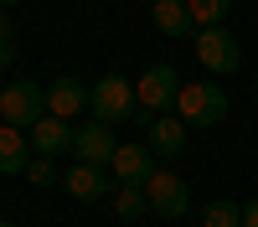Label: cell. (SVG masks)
I'll list each match as a JSON object with an SVG mask.
<instances>
[{
    "label": "cell",
    "mask_w": 258,
    "mask_h": 227,
    "mask_svg": "<svg viewBox=\"0 0 258 227\" xmlns=\"http://www.w3.org/2000/svg\"><path fill=\"white\" fill-rule=\"evenodd\" d=\"M150 16H155V26L165 31V36H186L197 21H191V11H186V0H155L150 6Z\"/></svg>",
    "instance_id": "obj_14"
},
{
    "label": "cell",
    "mask_w": 258,
    "mask_h": 227,
    "mask_svg": "<svg viewBox=\"0 0 258 227\" xmlns=\"http://www.w3.org/2000/svg\"><path fill=\"white\" fill-rule=\"evenodd\" d=\"M88 98H93V88H83L78 78H57L47 88V114L52 119H73V114L88 109Z\"/></svg>",
    "instance_id": "obj_11"
},
{
    "label": "cell",
    "mask_w": 258,
    "mask_h": 227,
    "mask_svg": "<svg viewBox=\"0 0 258 227\" xmlns=\"http://www.w3.org/2000/svg\"><path fill=\"white\" fill-rule=\"evenodd\" d=\"M176 119L186 129H217L227 119V93L217 83H181V98H176Z\"/></svg>",
    "instance_id": "obj_1"
},
{
    "label": "cell",
    "mask_w": 258,
    "mask_h": 227,
    "mask_svg": "<svg viewBox=\"0 0 258 227\" xmlns=\"http://www.w3.org/2000/svg\"><path fill=\"white\" fill-rule=\"evenodd\" d=\"M0 227H16V222H0Z\"/></svg>",
    "instance_id": "obj_23"
},
{
    "label": "cell",
    "mask_w": 258,
    "mask_h": 227,
    "mask_svg": "<svg viewBox=\"0 0 258 227\" xmlns=\"http://www.w3.org/2000/svg\"><path fill=\"white\" fill-rule=\"evenodd\" d=\"M243 227H258V196H253V201L243 206Z\"/></svg>",
    "instance_id": "obj_19"
},
{
    "label": "cell",
    "mask_w": 258,
    "mask_h": 227,
    "mask_svg": "<svg viewBox=\"0 0 258 227\" xmlns=\"http://www.w3.org/2000/svg\"><path fill=\"white\" fill-rule=\"evenodd\" d=\"M135 98H140V114H150V119L170 114V109H176V98H181V78H176V67H170V62L145 67L140 83H135Z\"/></svg>",
    "instance_id": "obj_4"
},
{
    "label": "cell",
    "mask_w": 258,
    "mask_h": 227,
    "mask_svg": "<svg viewBox=\"0 0 258 227\" xmlns=\"http://www.w3.org/2000/svg\"><path fill=\"white\" fill-rule=\"evenodd\" d=\"M11 57H16V47H11V41H0V72L11 67Z\"/></svg>",
    "instance_id": "obj_20"
},
{
    "label": "cell",
    "mask_w": 258,
    "mask_h": 227,
    "mask_svg": "<svg viewBox=\"0 0 258 227\" xmlns=\"http://www.w3.org/2000/svg\"><path fill=\"white\" fill-rule=\"evenodd\" d=\"M202 227H243V206H238V201H227V196L207 201V212H202Z\"/></svg>",
    "instance_id": "obj_17"
},
{
    "label": "cell",
    "mask_w": 258,
    "mask_h": 227,
    "mask_svg": "<svg viewBox=\"0 0 258 227\" xmlns=\"http://www.w3.org/2000/svg\"><path fill=\"white\" fill-rule=\"evenodd\" d=\"M103 171H109V165H88V160L68 165V171H62V186H68V196H78V201H98V196H114V186H119V181H109Z\"/></svg>",
    "instance_id": "obj_8"
},
{
    "label": "cell",
    "mask_w": 258,
    "mask_h": 227,
    "mask_svg": "<svg viewBox=\"0 0 258 227\" xmlns=\"http://www.w3.org/2000/svg\"><path fill=\"white\" fill-rule=\"evenodd\" d=\"M197 62L207 72H238L243 67V47L227 26H212V31H197Z\"/></svg>",
    "instance_id": "obj_6"
},
{
    "label": "cell",
    "mask_w": 258,
    "mask_h": 227,
    "mask_svg": "<svg viewBox=\"0 0 258 227\" xmlns=\"http://www.w3.org/2000/svg\"><path fill=\"white\" fill-rule=\"evenodd\" d=\"M26 181H31V186H57V160L36 155V160L26 165Z\"/></svg>",
    "instance_id": "obj_18"
},
{
    "label": "cell",
    "mask_w": 258,
    "mask_h": 227,
    "mask_svg": "<svg viewBox=\"0 0 258 227\" xmlns=\"http://www.w3.org/2000/svg\"><path fill=\"white\" fill-rule=\"evenodd\" d=\"M0 119L11 124V129H36L41 119H47V88L31 78L11 83L6 93H0Z\"/></svg>",
    "instance_id": "obj_3"
},
{
    "label": "cell",
    "mask_w": 258,
    "mask_h": 227,
    "mask_svg": "<svg viewBox=\"0 0 258 227\" xmlns=\"http://www.w3.org/2000/svg\"><path fill=\"white\" fill-rule=\"evenodd\" d=\"M145 144L155 150V160H176L186 150V124L176 114H160V119H150V129H145Z\"/></svg>",
    "instance_id": "obj_10"
},
{
    "label": "cell",
    "mask_w": 258,
    "mask_h": 227,
    "mask_svg": "<svg viewBox=\"0 0 258 227\" xmlns=\"http://www.w3.org/2000/svg\"><path fill=\"white\" fill-rule=\"evenodd\" d=\"M31 160H36L31 139L21 129H11V124H0V176H26Z\"/></svg>",
    "instance_id": "obj_13"
},
{
    "label": "cell",
    "mask_w": 258,
    "mask_h": 227,
    "mask_svg": "<svg viewBox=\"0 0 258 227\" xmlns=\"http://www.w3.org/2000/svg\"><path fill=\"white\" fill-rule=\"evenodd\" d=\"M114 212L119 217H145L150 212V196H145V186H114Z\"/></svg>",
    "instance_id": "obj_16"
},
{
    "label": "cell",
    "mask_w": 258,
    "mask_h": 227,
    "mask_svg": "<svg viewBox=\"0 0 258 227\" xmlns=\"http://www.w3.org/2000/svg\"><path fill=\"white\" fill-rule=\"evenodd\" d=\"M73 134H78V129H68V119H52V114L41 119L36 129H26L31 150H36V155H47V160H57L62 150H73Z\"/></svg>",
    "instance_id": "obj_12"
},
{
    "label": "cell",
    "mask_w": 258,
    "mask_h": 227,
    "mask_svg": "<svg viewBox=\"0 0 258 227\" xmlns=\"http://www.w3.org/2000/svg\"><path fill=\"white\" fill-rule=\"evenodd\" d=\"M109 171H114L119 186H145L150 176L160 171V165H155V150H150L145 139H129V144H119V155H114Z\"/></svg>",
    "instance_id": "obj_7"
},
{
    "label": "cell",
    "mask_w": 258,
    "mask_h": 227,
    "mask_svg": "<svg viewBox=\"0 0 258 227\" xmlns=\"http://www.w3.org/2000/svg\"><path fill=\"white\" fill-rule=\"evenodd\" d=\"M11 6H21V0H0V11H11Z\"/></svg>",
    "instance_id": "obj_22"
},
{
    "label": "cell",
    "mask_w": 258,
    "mask_h": 227,
    "mask_svg": "<svg viewBox=\"0 0 258 227\" xmlns=\"http://www.w3.org/2000/svg\"><path fill=\"white\" fill-rule=\"evenodd\" d=\"M176 227H181V222H176Z\"/></svg>",
    "instance_id": "obj_24"
},
{
    "label": "cell",
    "mask_w": 258,
    "mask_h": 227,
    "mask_svg": "<svg viewBox=\"0 0 258 227\" xmlns=\"http://www.w3.org/2000/svg\"><path fill=\"white\" fill-rule=\"evenodd\" d=\"M73 155L78 160H88V165H114V155H119V139L109 134V124H83V129L73 134Z\"/></svg>",
    "instance_id": "obj_9"
},
{
    "label": "cell",
    "mask_w": 258,
    "mask_h": 227,
    "mask_svg": "<svg viewBox=\"0 0 258 227\" xmlns=\"http://www.w3.org/2000/svg\"><path fill=\"white\" fill-rule=\"evenodd\" d=\"M88 109L98 124H119V119H140V98H135V83H129L124 72H103L93 83V98Z\"/></svg>",
    "instance_id": "obj_2"
},
{
    "label": "cell",
    "mask_w": 258,
    "mask_h": 227,
    "mask_svg": "<svg viewBox=\"0 0 258 227\" xmlns=\"http://www.w3.org/2000/svg\"><path fill=\"white\" fill-rule=\"evenodd\" d=\"M186 11H191V21H197V31H212V26H222V16L232 11V0H186Z\"/></svg>",
    "instance_id": "obj_15"
},
{
    "label": "cell",
    "mask_w": 258,
    "mask_h": 227,
    "mask_svg": "<svg viewBox=\"0 0 258 227\" xmlns=\"http://www.w3.org/2000/svg\"><path fill=\"white\" fill-rule=\"evenodd\" d=\"M145 196H150V212L165 217V222H181L186 206H191V186L176 176V171H155L145 181Z\"/></svg>",
    "instance_id": "obj_5"
},
{
    "label": "cell",
    "mask_w": 258,
    "mask_h": 227,
    "mask_svg": "<svg viewBox=\"0 0 258 227\" xmlns=\"http://www.w3.org/2000/svg\"><path fill=\"white\" fill-rule=\"evenodd\" d=\"M0 41H11V16H0Z\"/></svg>",
    "instance_id": "obj_21"
}]
</instances>
